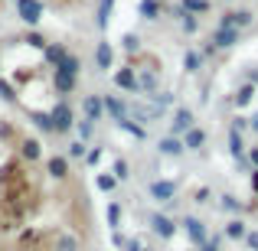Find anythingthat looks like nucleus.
<instances>
[{
  "instance_id": "1",
  "label": "nucleus",
  "mask_w": 258,
  "mask_h": 251,
  "mask_svg": "<svg viewBox=\"0 0 258 251\" xmlns=\"http://www.w3.org/2000/svg\"><path fill=\"white\" fill-rule=\"evenodd\" d=\"M180 225H183V232H186V238L193 241L196 248H203V245L209 241V238H206V225H203V219H196V215H186V219H183Z\"/></svg>"
},
{
  "instance_id": "2",
  "label": "nucleus",
  "mask_w": 258,
  "mask_h": 251,
  "mask_svg": "<svg viewBox=\"0 0 258 251\" xmlns=\"http://www.w3.org/2000/svg\"><path fill=\"white\" fill-rule=\"evenodd\" d=\"M17 10H20V20L30 26H36L43 20V4L39 0H17Z\"/></svg>"
},
{
  "instance_id": "3",
  "label": "nucleus",
  "mask_w": 258,
  "mask_h": 251,
  "mask_svg": "<svg viewBox=\"0 0 258 251\" xmlns=\"http://www.w3.org/2000/svg\"><path fill=\"white\" fill-rule=\"evenodd\" d=\"M151 232L157 235V238L167 241V238H173V235H176V222L170 219V215H160L157 212V215H151Z\"/></svg>"
},
{
  "instance_id": "4",
  "label": "nucleus",
  "mask_w": 258,
  "mask_h": 251,
  "mask_svg": "<svg viewBox=\"0 0 258 251\" xmlns=\"http://www.w3.org/2000/svg\"><path fill=\"white\" fill-rule=\"evenodd\" d=\"M52 124H56L59 134H66V131H72V127H76V121H72V108L66 105V101H59V105L52 108Z\"/></svg>"
},
{
  "instance_id": "5",
  "label": "nucleus",
  "mask_w": 258,
  "mask_h": 251,
  "mask_svg": "<svg viewBox=\"0 0 258 251\" xmlns=\"http://www.w3.org/2000/svg\"><path fill=\"white\" fill-rule=\"evenodd\" d=\"M151 196H154L157 202H173L176 183H173V180H154V183H151Z\"/></svg>"
},
{
  "instance_id": "6",
  "label": "nucleus",
  "mask_w": 258,
  "mask_h": 251,
  "mask_svg": "<svg viewBox=\"0 0 258 251\" xmlns=\"http://www.w3.org/2000/svg\"><path fill=\"white\" fill-rule=\"evenodd\" d=\"M209 43L216 46V49H229V46L239 43V30H232V26H219V30L213 33V39Z\"/></svg>"
},
{
  "instance_id": "7",
  "label": "nucleus",
  "mask_w": 258,
  "mask_h": 251,
  "mask_svg": "<svg viewBox=\"0 0 258 251\" xmlns=\"http://www.w3.org/2000/svg\"><path fill=\"white\" fill-rule=\"evenodd\" d=\"M114 85H118V88H124V92H131V95H138V92H141V78L134 75L131 69L114 72Z\"/></svg>"
},
{
  "instance_id": "8",
  "label": "nucleus",
  "mask_w": 258,
  "mask_h": 251,
  "mask_svg": "<svg viewBox=\"0 0 258 251\" xmlns=\"http://www.w3.org/2000/svg\"><path fill=\"white\" fill-rule=\"evenodd\" d=\"M193 111H189V108H180V111H176L173 114V124H170V131H173V137H176V134H186L189 131V127H196L193 124Z\"/></svg>"
},
{
  "instance_id": "9",
  "label": "nucleus",
  "mask_w": 258,
  "mask_h": 251,
  "mask_svg": "<svg viewBox=\"0 0 258 251\" xmlns=\"http://www.w3.org/2000/svg\"><path fill=\"white\" fill-rule=\"evenodd\" d=\"M252 23V13L248 10H229L226 17H222L219 26H232V30H245V26Z\"/></svg>"
},
{
  "instance_id": "10",
  "label": "nucleus",
  "mask_w": 258,
  "mask_h": 251,
  "mask_svg": "<svg viewBox=\"0 0 258 251\" xmlns=\"http://www.w3.org/2000/svg\"><path fill=\"white\" fill-rule=\"evenodd\" d=\"M95 62H98V69H111V62H114V49L108 46V39H101L98 43V49H95Z\"/></svg>"
},
{
  "instance_id": "11",
  "label": "nucleus",
  "mask_w": 258,
  "mask_h": 251,
  "mask_svg": "<svg viewBox=\"0 0 258 251\" xmlns=\"http://www.w3.org/2000/svg\"><path fill=\"white\" fill-rule=\"evenodd\" d=\"M203 144H206V131H200V127H189L183 134V147L186 150H203Z\"/></svg>"
},
{
  "instance_id": "12",
  "label": "nucleus",
  "mask_w": 258,
  "mask_h": 251,
  "mask_svg": "<svg viewBox=\"0 0 258 251\" xmlns=\"http://www.w3.org/2000/svg\"><path fill=\"white\" fill-rule=\"evenodd\" d=\"M46 170H49L52 180H66V176H69V160H66V157H49Z\"/></svg>"
},
{
  "instance_id": "13",
  "label": "nucleus",
  "mask_w": 258,
  "mask_h": 251,
  "mask_svg": "<svg viewBox=\"0 0 258 251\" xmlns=\"http://www.w3.org/2000/svg\"><path fill=\"white\" fill-rule=\"evenodd\" d=\"M105 111L111 114L114 121H124V118H127V108H124V101H121V98H114V95H108V98H105Z\"/></svg>"
},
{
  "instance_id": "14",
  "label": "nucleus",
  "mask_w": 258,
  "mask_h": 251,
  "mask_svg": "<svg viewBox=\"0 0 258 251\" xmlns=\"http://www.w3.org/2000/svg\"><path fill=\"white\" fill-rule=\"evenodd\" d=\"M157 150L164 153V157H180L186 147H183V140H176V137H164V140L157 144Z\"/></svg>"
},
{
  "instance_id": "15",
  "label": "nucleus",
  "mask_w": 258,
  "mask_h": 251,
  "mask_svg": "<svg viewBox=\"0 0 258 251\" xmlns=\"http://www.w3.org/2000/svg\"><path fill=\"white\" fill-rule=\"evenodd\" d=\"M226 235H229L232 241H245V235H248V225H245L242 219H229V222H226Z\"/></svg>"
},
{
  "instance_id": "16",
  "label": "nucleus",
  "mask_w": 258,
  "mask_h": 251,
  "mask_svg": "<svg viewBox=\"0 0 258 251\" xmlns=\"http://www.w3.org/2000/svg\"><path fill=\"white\" fill-rule=\"evenodd\" d=\"M82 108H85V118H88V121H98V118H101V111H105V101L95 98V95H88Z\"/></svg>"
},
{
  "instance_id": "17",
  "label": "nucleus",
  "mask_w": 258,
  "mask_h": 251,
  "mask_svg": "<svg viewBox=\"0 0 258 251\" xmlns=\"http://www.w3.org/2000/svg\"><path fill=\"white\" fill-rule=\"evenodd\" d=\"M56 88L59 92H72V88H76V75H72V72H62V69H56Z\"/></svg>"
},
{
  "instance_id": "18",
  "label": "nucleus",
  "mask_w": 258,
  "mask_h": 251,
  "mask_svg": "<svg viewBox=\"0 0 258 251\" xmlns=\"http://www.w3.org/2000/svg\"><path fill=\"white\" fill-rule=\"evenodd\" d=\"M229 150H232L235 160H242V153H245V144H242V134L232 127V134H229Z\"/></svg>"
},
{
  "instance_id": "19",
  "label": "nucleus",
  "mask_w": 258,
  "mask_h": 251,
  "mask_svg": "<svg viewBox=\"0 0 258 251\" xmlns=\"http://www.w3.org/2000/svg\"><path fill=\"white\" fill-rule=\"evenodd\" d=\"M56 251H79V238H76V235H69V232H62L56 238Z\"/></svg>"
},
{
  "instance_id": "20",
  "label": "nucleus",
  "mask_w": 258,
  "mask_h": 251,
  "mask_svg": "<svg viewBox=\"0 0 258 251\" xmlns=\"http://www.w3.org/2000/svg\"><path fill=\"white\" fill-rule=\"evenodd\" d=\"M111 10H114V0H101V4H98V26H101V30H108Z\"/></svg>"
},
{
  "instance_id": "21",
  "label": "nucleus",
  "mask_w": 258,
  "mask_h": 251,
  "mask_svg": "<svg viewBox=\"0 0 258 251\" xmlns=\"http://www.w3.org/2000/svg\"><path fill=\"white\" fill-rule=\"evenodd\" d=\"M108 225H111L114 232L121 228V206L118 202H108Z\"/></svg>"
},
{
  "instance_id": "22",
  "label": "nucleus",
  "mask_w": 258,
  "mask_h": 251,
  "mask_svg": "<svg viewBox=\"0 0 258 251\" xmlns=\"http://www.w3.org/2000/svg\"><path fill=\"white\" fill-rule=\"evenodd\" d=\"M95 183H98L101 193H111V189L118 186V176H111V173H98V180H95Z\"/></svg>"
},
{
  "instance_id": "23",
  "label": "nucleus",
  "mask_w": 258,
  "mask_h": 251,
  "mask_svg": "<svg viewBox=\"0 0 258 251\" xmlns=\"http://www.w3.org/2000/svg\"><path fill=\"white\" fill-rule=\"evenodd\" d=\"M66 56H69V52H66L62 46H49V43H46V59H49V62H56V65H59Z\"/></svg>"
},
{
  "instance_id": "24",
  "label": "nucleus",
  "mask_w": 258,
  "mask_h": 251,
  "mask_svg": "<svg viewBox=\"0 0 258 251\" xmlns=\"http://www.w3.org/2000/svg\"><path fill=\"white\" fill-rule=\"evenodd\" d=\"M183 10H186V13H206L209 4H206V0H183Z\"/></svg>"
},
{
  "instance_id": "25",
  "label": "nucleus",
  "mask_w": 258,
  "mask_h": 251,
  "mask_svg": "<svg viewBox=\"0 0 258 251\" xmlns=\"http://www.w3.org/2000/svg\"><path fill=\"white\" fill-rule=\"evenodd\" d=\"M118 127H124L127 134H134V137H141V140L147 137V131H144V127H141V124H131V121H127V118H124V121H118Z\"/></svg>"
},
{
  "instance_id": "26",
  "label": "nucleus",
  "mask_w": 258,
  "mask_h": 251,
  "mask_svg": "<svg viewBox=\"0 0 258 251\" xmlns=\"http://www.w3.org/2000/svg\"><path fill=\"white\" fill-rule=\"evenodd\" d=\"M23 157L26 160H39V140H23Z\"/></svg>"
},
{
  "instance_id": "27",
  "label": "nucleus",
  "mask_w": 258,
  "mask_h": 251,
  "mask_svg": "<svg viewBox=\"0 0 258 251\" xmlns=\"http://www.w3.org/2000/svg\"><path fill=\"white\" fill-rule=\"evenodd\" d=\"M200 62H203L200 52H186V56H183V69H186V72H196V69H200Z\"/></svg>"
},
{
  "instance_id": "28",
  "label": "nucleus",
  "mask_w": 258,
  "mask_h": 251,
  "mask_svg": "<svg viewBox=\"0 0 258 251\" xmlns=\"http://www.w3.org/2000/svg\"><path fill=\"white\" fill-rule=\"evenodd\" d=\"M56 69H62V72H72V75H79V59H76V56H66L62 62L56 65Z\"/></svg>"
},
{
  "instance_id": "29",
  "label": "nucleus",
  "mask_w": 258,
  "mask_h": 251,
  "mask_svg": "<svg viewBox=\"0 0 258 251\" xmlns=\"http://www.w3.org/2000/svg\"><path fill=\"white\" fill-rule=\"evenodd\" d=\"M92 131H95V121H82V124H79V140H92Z\"/></svg>"
},
{
  "instance_id": "30",
  "label": "nucleus",
  "mask_w": 258,
  "mask_h": 251,
  "mask_svg": "<svg viewBox=\"0 0 258 251\" xmlns=\"http://www.w3.org/2000/svg\"><path fill=\"white\" fill-rule=\"evenodd\" d=\"M33 121H36V127H39V131H56L52 118H46V114H33Z\"/></svg>"
},
{
  "instance_id": "31",
  "label": "nucleus",
  "mask_w": 258,
  "mask_h": 251,
  "mask_svg": "<svg viewBox=\"0 0 258 251\" xmlns=\"http://www.w3.org/2000/svg\"><path fill=\"white\" fill-rule=\"evenodd\" d=\"M222 209H229V212H242V206H239L235 196H222Z\"/></svg>"
},
{
  "instance_id": "32",
  "label": "nucleus",
  "mask_w": 258,
  "mask_h": 251,
  "mask_svg": "<svg viewBox=\"0 0 258 251\" xmlns=\"http://www.w3.org/2000/svg\"><path fill=\"white\" fill-rule=\"evenodd\" d=\"M141 13H144L147 20H154L157 17V4H154V0H144V4H141Z\"/></svg>"
},
{
  "instance_id": "33",
  "label": "nucleus",
  "mask_w": 258,
  "mask_h": 251,
  "mask_svg": "<svg viewBox=\"0 0 258 251\" xmlns=\"http://www.w3.org/2000/svg\"><path fill=\"white\" fill-rule=\"evenodd\" d=\"M85 140H76V144H69V157H85Z\"/></svg>"
},
{
  "instance_id": "34",
  "label": "nucleus",
  "mask_w": 258,
  "mask_h": 251,
  "mask_svg": "<svg viewBox=\"0 0 258 251\" xmlns=\"http://www.w3.org/2000/svg\"><path fill=\"white\" fill-rule=\"evenodd\" d=\"M183 30H186V33L196 30V17H193V13H186V10H183Z\"/></svg>"
},
{
  "instance_id": "35",
  "label": "nucleus",
  "mask_w": 258,
  "mask_h": 251,
  "mask_svg": "<svg viewBox=\"0 0 258 251\" xmlns=\"http://www.w3.org/2000/svg\"><path fill=\"white\" fill-rule=\"evenodd\" d=\"M245 245L252 248V251H258V228H248V235H245Z\"/></svg>"
},
{
  "instance_id": "36",
  "label": "nucleus",
  "mask_w": 258,
  "mask_h": 251,
  "mask_svg": "<svg viewBox=\"0 0 258 251\" xmlns=\"http://www.w3.org/2000/svg\"><path fill=\"white\" fill-rule=\"evenodd\" d=\"M154 85H157V78H154L151 72H144V75H141V88H147V92H154Z\"/></svg>"
},
{
  "instance_id": "37",
  "label": "nucleus",
  "mask_w": 258,
  "mask_h": 251,
  "mask_svg": "<svg viewBox=\"0 0 258 251\" xmlns=\"http://www.w3.org/2000/svg\"><path fill=\"white\" fill-rule=\"evenodd\" d=\"M114 176H118V180L127 176V160H114Z\"/></svg>"
},
{
  "instance_id": "38",
  "label": "nucleus",
  "mask_w": 258,
  "mask_h": 251,
  "mask_svg": "<svg viewBox=\"0 0 258 251\" xmlns=\"http://www.w3.org/2000/svg\"><path fill=\"white\" fill-rule=\"evenodd\" d=\"M124 251H151V248H147V245H144V241H138V238H131V241H127V245H124Z\"/></svg>"
},
{
  "instance_id": "39",
  "label": "nucleus",
  "mask_w": 258,
  "mask_h": 251,
  "mask_svg": "<svg viewBox=\"0 0 258 251\" xmlns=\"http://www.w3.org/2000/svg\"><path fill=\"white\" fill-rule=\"evenodd\" d=\"M248 98H252V85H245V88H242L239 95H235V101H239V105H245Z\"/></svg>"
},
{
  "instance_id": "40",
  "label": "nucleus",
  "mask_w": 258,
  "mask_h": 251,
  "mask_svg": "<svg viewBox=\"0 0 258 251\" xmlns=\"http://www.w3.org/2000/svg\"><path fill=\"white\" fill-rule=\"evenodd\" d=\"M26 43H33V46H43V49H46V39L39 36V33H30V39H26Z\"/></svg>"
},
{
  "instance_id": "41",
  "label": "nucleus",
  "mask_w": 258,
  "mask_h": 251,
  "mask_svg": "<svg viewBox=\"0 0 258 251\" xmlns=\"http://www.w3.org/2000/svg\"><path fill=\"white\" fill-rule=\"evenodd\" d=\"M0 95H4L7 101H13V88H10V85H4V82H0Z\"/></svg>"
},
{
  "instance_id": "42",
  "label": "nucleus",
  "mask_w": 258,
  "mask_h": 251,
  "mask_svg": "<svg viewBox=\"0 0 258 251\" xmlns=\"http://www.w3.org/2000/svg\"><path fill=\"white\" fill-rule=\"evenodd\" d=\"M203 251H222V248H219V238H213V241H206V245H203Z\"/></svg>"
},
{
  "instance_id": "43",
  "label": "nucleus",
  "mask_w": 258,
  "mask_h": 251,
  "mask_svg": "<svg viewBox=\"0 0 258 251\" xmlns=\"http://www.w3.org/2000/svg\"><path fill=\"white\" fill-rule=\"evenodd\" d=\"M248 163L258 170V147H252V150H248Z\"/></svg>"
},
{
  "instance_id": "44",
  "label": "nucleus",
  "mask_w": 258,
  "mask_h": 251,
  "mask_svg": "<svg viewBox=\"0 0 258 251\" xmlns=\"http://www.w3.org/2000/svg\"><path fill=\"white\" fill-rule=\"evenodd\" d=\"M138 43H141L138 36H124V46H127V49H138Z\"/></svg>"
},
{
  "instance_id": "45",
  "label": "nucleus",
  "mask_w": 258,
  "mask_h": 251,
  "mask_svg": "<svg viewBox=\"0 0 258 251\" xmlns=\"http://www.w3.org/2000/svg\"><path fill=\"white\" fill-rule=\"evenodd\" d=\"M196 202H209V189H200V193H196Z\"/></svg>"
},
{
  "instance_id": "46",
  "label": "nucleus",
  "mask_w": 258,
  "mask_h": 251,
  "mask_svg": "<svg viewBox=\"0 0 258 251\" xmlns=\"http://www.w3.org/2000/svg\"><path fill=\"white\" fill-rule=\"evenodd\" d=\"M252 189L258 193V170H252Z\"/></svg>"
},
{
  "instance_id": "47",
  "label": "nucleus",
  "mask_w": 258,
  "mask_h": 251,
  "mask_svg": "<svg viewBox=\"0 0 258 251\" xmlns=\"http://www.w3.org/2000/svg\"><path fill=\"white\" fill-rule=\"evenodd\" d=\"M252 127H255V131H258V118H255V121H252Z\"/></svg>"
}]
</instances>
